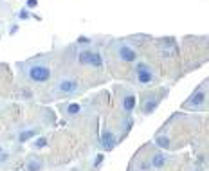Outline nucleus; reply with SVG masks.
I'll return each instance as SVG.
<instances>
[{
	"label": "nucleus",
	"mask_w": 209,
	"mask_h": 171,
	"mask_svg": "<svg viewBox=\"0 0 209 171\" xmlns=\"http://www.w3.org/2000/svg\"><path fill=\"white\" fill-rule=\"evenodd\" d=\"M29 78L36 83H45L50 78V69L45 65H33L29 69Z\"/></svg>",
	"instance_id": "1"
},
{
	"label": "nucleus",
	"mask_w": 209,
	"mask_h": 171,
	"mask_svg": "<svg viewBox=\"0 0 209 171\" xmlns=\"http://www.w3.org/2000/svg\"><path fill=\"white\" fill-rule=\"evenodd\" d=\"M79 61L83 65H92V67H101L103 65V60L97 52L94 50H81L79 52Z\"/></svg>",
	"instance_id": "2"
},
{
	"label": "nucleus",
	"mask_w": 209,
	"mask_h": 171,
	"mask_svg": "<svg viewBox=\"0 0 209 171\" xmlns=\"http://www.w3.org/2000/svg\"><path fill=\"white\" fill-rule=\"evenodd\" d=\"M135 74H137V79H139V83H143V85L150 83L151 79H153V72H151V69H150V67H148L146 63H137Z\"/></svg>",
	"instance_id": "3"
},
{
	"label": "nucleus",
	"mask_w": 209,
	"mask_h": 171,
	"mask_svg": "<svg viewBox=\"0 0 209 171\" xmlns=\"http://www.w3.org/2000/svg\"><path fill=\"white\" fill-rule=\"evenodd\" d=\"M159 50H160V54L164 58H173L177 54V45H175L173 40L166 38V40H160V42H159Z\"/></svg>",
	"instance_id": "4"
},
{
	"label": "nucleus",
	"mask_w": 209,
	"mask_h": 171,
	"mask_svg": "<svg viewBox=\"0 0 209 171\" xmlns=\"http://www.w3.org/2000/svg\"><path fill=\"white\" fill-rule=\"evenodd\" d=\"M117 56L121 58L123 61H135L137 60V52L130 45L126 43H121L119 47H117Z\"/></svg>",
	"instance_id": "5"
},
{
	"label": "nucleus",
	"mask_w": 209,
	"mask_h": 171,
	"mask_svg": "<svg viewBox=\"0 0 209 171\" xmlns=\"http://www.w3.org/2000/svg\"><path fill=\"white\" fill-rule=\"evenodd\" d=\"M56 88L60 90L61 94H74L76 90H78V83L74 81V79H71V78H63V79H60L56 83Z\"/></svg>",
	"instance_id": "6"
},
{
	"label": "nucleus",
	"mask_w": 209,
	"mask_h": 171,
	"mask_svg": "<svg viewBox=\"0 0 209 171\" xmlns=\"http://www.w3.org/2000/svg\"><path fill=\"white\" fill-rule=\"evenodd\" d=\"M204 103H206V92H204L202 88H198V90L189 97V101H187L184 106L186 108H198L200 105H204Z\"/></svg>",
	"instance_id": "7"
},
{
	"label": "nucleus",
	"mask_w": 209,
	"mask_h": 171,
	"mask_svg": "<svg viewBox=\"0 0 209 171\" xmlns=\"http://www.w3.org/2000/svg\"><path fill=\"white\" fill-rule=\"evenodd\" d=\"M101 144H103L107 150H112V148H114L115 137H114V133H112L110 130H105V132H103V135H101Z\"/></svg>",
	"instance_id": "8"
},
{
	"label": "nucleus",
	"mask_w": 209,
	"mask_h": 171,
	"mask_svg": "<svg viewBox=\"0 0 209 171\" xmlns=\"http://www.w3.org/2000/svg\"><path fill=\"white\" fill-rule=\"evenodd\" d=\"M133 106H135V96H133V94L124 96V99H123V108H124V112H132Z\"/></svg>",
	"instance_id": "9"
},
{
	"label": "nucleus",
	"mask_w": 209,
	"mask_h": 171,
	"mask_svg": "<svg viewBox=\"0 0 209 171\" xmlns=\"http://www.w3.org/2000/svg\"><path fill=\"white\" fill-rule=\"evenodd\" d=\"M164 162H166V157L159 153V155H155V157H153V160H151V166H153V168H160V166H164Z\"/></svg>",
	"instance_id": "10"
},
{
	"label": "nucleus",
	"mask_w": 209,
	"mask_h": 171,
	"mask_svg": "<svg viewBox=\"0 0 209 171\" xmlns=\"http://www.w3.org/2000/svg\"><path fill=\"white\" fill-rule=\"evenodd\" d=\"M27 169L29 171H40L42 169V162H40V160H29Z\"/></svg>",
	"instance_id": "11"
},
{
	"label": "nucleus",
	"mask_w": 209,
	"mask_h": 171,
	"mask_svg": "<svg viewBox=\"0 0 209 171\" xmlns=\"http://www.w3.org/2000/svg\"><path fill=\"white\" fill-rule=\"evenodd\" d=\"M34 135V130H27V132H24L20 135V142H25L27 139H31V137Z\"/></svg>",
	"instance_id": "12"
},
{
	"label": "nucleus",
	"mask_w": 209,
	"mask_h": 171,
	"mask_svg": "<svg viewBox=\"0 0 209 171\" xmlns=\"http://www.w3.org/2000/svg\"><path fill=\"white\" fill-rule=\"evenodd\" d=\"M67 110H69V114H78V112H79V106H78V105H71Z\"/></svg>",
	"instance_id": "13"
},
{
	"label": "nucleus",
	"mask_w": 209,
	"mask_h": 171,
	"mask_svg": "<svg viewBox=\"0 0 209 171\" xmlns=\"http://www.w3.org/2000/svg\"><path fill=\"white\" fill-rule=\"evenodd\" d=\"M43 144H45V139H40V141H38V142H36V146H38V148H42Z\"/></svg>",
	"instance_id": "14"
},
{
	"label": "nucleus",
	"mask_w": 209,
	"mask_h": 171,
	"mask_svg": "<svg viewBox=\"0 0 209 171\" xmlns=\"http://www.w3.org/2000/svg\"><path fill=\"white\" fill-rule=\"evenodd\" d=\"M27 6H29V7H34V6H36V0H29Z\"/></svg>",
	"instance_id": "15"
},
{
	"label": "nucleus",
	"mask_w": 209,
	"mask_h": 171,
	"mask_svg": "<svg viewBox=\"0 0 209 171\" xmlns=\"http://www.w3.org/2000/svg\"><path fill=\"white\" fill-rule=\"evenodd\" d=\"M20 18H27V13H25V11H20Z\"/></svg>",
	"instance_id": "16"
},
{
	"label": "nucleus",
	"mask_w": 209,
	"mask_h": 171,
	"mask_svg": "<svg viewBox=\"0 0 209 171\" xmlns=\"http://www.w3.org/2000/svg\"><path fill=\"white\" fill-rule=\"evenodd\" d=\"M90 40H86V38H79V43H88Z\"/></svg>",
	"instance_id": "17"
}]
</instances>
